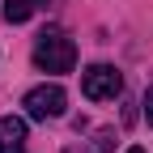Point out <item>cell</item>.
Returning a JSON list of instances; mask_svg holds the SVG:
<instances>
[{"label": "cell", "mask_w": 153, "mask_h": 153, "mask_svg": "<svg viewBox=\"0 0 153 153\" xmlns=\"http://www.w3.org/2000/svg\"><path fill=\"white\" fill-rule=\"evenodd\" d=\"M81 94L89 102H106V98H119L123 94V76L119 68H111V64H94L81 72Z\"/></svg>", "instance_id": "cell-2"}, {"label": "cell", "mask_w": 153, "mask_h": 153, "mask_svg": "<svg viewBox=\"0 0 153 153\" xmlns=\"http://www.w3.org/2000/svg\"><path fill=\"white\" fill-rule=\"evenodd\" d=\"M145 119H149V128H153V85H149V94H145Z\"/></svg>", "instance_id": "cell-6"}, {"label": "cell", "mask_w": 153, "mask_h": 153, "mask_svg": "<svg viewBox=\"0 0 153 153\" xmlns=\"http://www.w3.org/2000/svg\"><path fill=\"white\" fill-rule=\"evenodd\" d=\"M22 106H26L30 119H60L64 106H68V94H64L60 85H34Z\"/></svg>", "instance_id": "cell-3"}, {"label": "cell", "mask_w": 153, "mask_h": 153, "mask_svg": "<svg viewBox=\"0 0 153 153\" xmlns=\"http://www.w3.org/2000/svg\"><path fill=\"white\" fill-rule=\"evenodd\" d=\"M0 153H26V119L17 115L0 119Z\"/></svg>", "instance_id": "cell-4"}, {"label": "cell", "mask_w": 153, "mask_h": 153, "mask_svg": "<svg viewBox=\"0 0 153 153\" xmlns=\"http://www.w3.org/2000/svg\"><path fill=\"white\" fill-rule=\"evenodd\" d=\"M128 153H145V149H140V145H132V149H128Z\"/></svg>", "instance_id": "cell-7"}, {"label": "cell", "mask_w": 153, "mask_h": 153, "mask_svg": "<svg viewBox=\"0 0 153 153\" xmlns=\"http://www.w3.org/2000/svg\"><path fill=\"white\" fill-rule=\"evenodd\" d=\"M34 64L43 72H72V64H76L72 38H64L60 30H43L38 43H34Z\"/></svg>", "instance_id": "cell-1"}, {"label": "cell", "mask_w": 153, "mask_h": 153, "mask_svg": "<svg viewBox=\"0 0 153 153\" xmlns=\"http://www.w3.org/2000/svg\"><path fill=\"white\" fill-rule=\"evenodd\" d=\"M38 4H43V0H4V17L9 22H30L38 13Z\"/></svg>", "instance_id": "cell-5"}]
</instances>
